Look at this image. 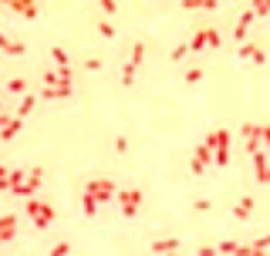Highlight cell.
<instances>
[{
    "label": "cell",
    "mask_w": 270,
    "mask_h": 256,
    "mask_svg": "<svg viewBox=\"0 0 270 256\" xmlns=\"http://www.w3.org/2000/svg\"><path fill=\"white\" fill-rule=\"evenodd\" d=\"M213 145H216V162L223 165V162H226V131L213 135Z\"/></svg>",
    "instance_id": "obj_1"
},
{
    "label": "cell",
    "mask_w": 270,
    "mask_h": 256,
    "mask_svg": "<svg viewBox=\"0 0 270 256\" xmlns=\"http://www.w3.org/2000/svg\"><path fill=\"white\" fill-rule=\"evenodd\" d=\"M122 199H125V212L132 216V212H135V206H138V199H142V195H138V192H125Z\"/></svg>",
    "instance_id": "obj_2"
},
{
    "label": "cell",
    "mask_w": 270,
    "mask_h": 256,
    "mask_svg": "<svg viewBox=\"0 0 270 256\" xmlns=\"http://www.w3.org/2000/svg\"><path fill=\"white\" fill-rule=\"evenodd\" d=\"M257 172H260V182H270V169L264 162V155H257Z\"/></svg>",
    "instance_id": "obj_3"
},
{
    "label": "cell",
    "mask_w": 270,
    "mask_h": 256,
    "mask_svg": "<svg viewBox=\"0 0 270 256\" xmlns=\"http://www.w3.org/2000/svg\"><path fill=\"white\" fill-rule=\"evenodd\" d=\"M250 209H253V202H250V199H243V202L236 206V216H250Z\"/></svg>",
    "instance_id": "obj_4"
},
{
    "label": "cell",
    "mask_w": 270,
    "mask_h": 256,
    "mask_svg": "<svg viewBox=\"0 0 270 256\" xmlns=\"http://www.w3.org/2000/svg\"><path fill=\"white\" fill-rule=\"evenodd\" d=\"M152 250H155V253H162V250H166V253H169V250H176V240H166V243H155V246H152Z\"/></svg>",
    "instance_id": "obj_5"
},
{
    "label": "cell",
    "mask_w": 270,
    "mask_h": 256,
    "mask_svg": "<svg viewBox=\"0 0 270 256\" xmlns=\"http://www.w3.org/2000/svg\"><path fill=\"white\" fill-rule=\"evenodd\" d=\"M95 192H98V195H112V182H98Z\"/></svg>",
    "instance_id": "obj_6"
},
{
    "label": "cell",
    "mask_w": 270,
    "mask_h": 256,
    "mask_svg": "<svg viewBox=\"0 0 270 256\" xmlns=\"http://www.w3.org/2000/svg\"><path fill=\"white\" fill-rule=\"evenodd\" d=\"M270 7V0H257V10H267Z\"/></svg>",
    "instance_id": "obj_7"
},
{
    "label": "cell",
    "mask_w": 270,
    "mask_h": 256,
    "mask_svg": "<svg viewBox=\"0 0 270 256\" xmlns=\"http://www.w3.org/2000/svg\"><path fill=\"white\" fill-rule=\"evenodd\" d=\"M264 138H267V145H270V128H264Z\"/></svg>",
    "instance_id": "obj_8"
}]
</instances>
